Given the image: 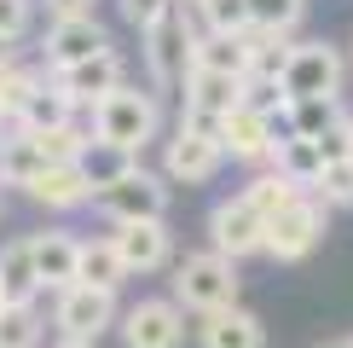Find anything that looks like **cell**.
Returning a JSON list of instances; mask_svg holds the SVG:
<instances>
[{"label":"cell","mask_w":353,"mask_h":348,"mask_svg":"<svg viewBox=\"0 0 353 348\" xmlns=\"http://www.w3.org/2000/svg\"><path fill=\"white\" fill-rule=\"evenodd\" d=\"M0 122H6V116H0Z\"/></svg>","instance_id":"obj_43"},{"label":"cell","mask_w":353,"mask_h":348,"mask_svg":"<svg viewBox=\"0 0 353 348\" xmlns=\"http://www.w3.org/2000/svg\"><path fill=\"white\" fill-rule=\"evenodd\" d=\"M243 105V81L214 76V70H185V110H209V116H232Z\"/></svg>","instance_id":"obj_17"},{"label":"cell","mask_w":353,"mask_h":348,"mask_svg":"<svg viewBox=\"0 0 353 348\" xmlns=\"http://www.w3.org/2000/svg\"><path fill=\"white\" fill-rule=\"evenodd\" d=\"M52 325H58V337H70V342H99L116 325V296L110 290L70 284L64 296H58V308H52Z\"/></svg>","instance_id":"obj_6"},{"label":"cell","mask_w":353,"mask_h":348,"mask_svg":"<svg viewBox=\"0 0 353 348\" xmlns=\"http://www.w3.org/2000/svg\"><path fill=\"white\" fill-rule=\"evenodd\" d=\"M330 348H342V342H330Z\"/></svg>","instance_id":"obj_42"},{"label":"cell","mask_w":353,"mask_h":348,"mask_svg":"<svg viewBox=\"0 0 353 348\" xmlns=\"http://www.w3.org/2000/svg\"><path fill=\"white\" fill-rule=\"evenodd\" d=\"M191 70H214V76L249 81V70H255V52H249V41H243V35H214V29H203L197 47H191Z\"/></svg>","instance_id":"obj_14"},{"label":"cell","mask_w":353,"mask_h":348,"mask_svg":"<svg viewBox=\"0 0 353 348\" xmlns=\"http://www.w3.org/2000/svg\"><path fill=\"white\" fill-rule=\"evenodd\" d=\"M6 308H12V302H6V284H0V313H6Z\"/></svg>","instance_id":"obj_40"},{"label":"cell","mask_w":353,"mask_h":348,"mask_svg":"<svg viewBox=\"0 0 353 348\" xmlns=\"http://www.w3.org/2000/svg\"><path fill=\"white\" fill-rule=\"evenodd\" d=\"M319 238H325V203H319L313 192H301L284 215H272V221H267V255H278V261L313 255Z\"/></svg>","instance_id":"obj_4"},{"label":"cell","mask_w":353,"mask_h":348,"mask_svg":"<svg viewBox=\"0 0 353 348\" xmlns=\"http://www.w3.org/2000/svg\"><path fill=\"white\" fill-rule=\"evenodd\" d=\"M290 116H296V134L301 139H325L330 128L342 122V99H296Z\"/></svg>","instance_id":"obj_28"},{"label":"cell","mask_w":353,"mask_h":348,"mask_svg":"<svg viewBox=\"0 0 353 348\" xmlns=\"http://www.w3.org/2000/svg\"><path fill=\"white\" fill-rule=\"evenodd\" d=\"M93 203L110 215L116 226H128V221H163V215H168V186L157 180L151 168H134V174H122L116 186H105Z\"/></svg>","instance_id":"obj_5"},{"label":"cell","mask_w":353,"mask_h":348,"mask_svg":"<svg viewBox=\"0 0 353 348\" xmlns=\"http://www.w3.org/2000/svg\"><path fill=\"white\" fill-rule=\"evenodd\" d=\"M41 342V319L29 308H6L0 313V348H35Z\"/></svg>","instance_id":"obj_33"},{"label":"cell","mask_w":353,"mask_h":348,"mask_svg":"<svg viewBox=\"0 0 353 348\" xmlns=\"http://www.w3.org/2000/svg\"><path fill=\"white\" fill-rule=\"evenodd\" d=\"M70 122H76V105H70L52 81H41V93L23 105V116L12 128H18V134H52V128H70Z\"/></svg>","instance_id":"obj_22"},{"label":"cell","mask_w":353,"mask_h":348,"mask_svg":"<svg viewBox=\"0 0 353 348\" xmlns=\"http://www.w3.org/2000/svg\"><path fill=\"white\" fill-rule=\"evenodd\" d=\"M41 52H47V70H70V64H87V58L110 52V35H105L99 18H70V23H52L47 29Z\"/></svg>","instance_id":"obj_11"},{"label":"cell","mask_w":353,"mask_h":348,"mask_svg":"<svg viewBox=\"0 0 353 348\" xmlns=\"http://www.w3.org/2000/svg\"><path fill=\"white\" fill-rule=\"evenodd\" d=\"M220 145H226L232 157H243V163H267L272 157V134H267V116H255V110H232L226 116V134H220Z\"/></svg>","instance_id":"obj_19"},{"label":"cell","mask_w":353,"mask_h":348,"mask_svg":"<svg viewBox=\"0 0 353 348\" xmlns=\"http://www.w3.org/2000/svg\"><path fill=\"white\" fill-rule=\"evenodd\" d=\"M272 163H278V174H284L296 192H313L319 174H325V157H319V145H313V139H290L284 151L272 157Z\"/></svg>","instance_id":"obj_25"},{"label":"cell","mask_w":353,"mask_h":348,"mask_svg":"<svg viewBox=\"0 0 353 348\" xmlns=\"http://www.w3.org/2000/svg\"><path fill=\"white\" fill-rule=\"evenodd\" d=\"M342 348H353V337H347V342H342Z\"/></svg>","instance_id":"obj_41"},{"label":"cell","mask_w":353,"mask_h":348,"mask_svg":"<svg viewBox=\"0 0 353 348\" xmlns=\"http://www.w3.org/2000/svg\"><path fill=\"white\" fill-rule=\"evenodd\" d=\"M301 6L307 0H249V18H255L261 35H290L301 18Z\"/></svg>","instance_id":"obj_30"},{"label":"cell","mask_w":353,"mask_h":348,"mask_svg":"<svg viewBox=\"0 0 353 348\" xmlns=\"http://www.w3.org/2000/svg\"><path fill=\"white\" fill-rule=\"evenodd\" d=\"M52 348H99V342H70V337H58Z\"/></svg>","instance_id":"obj_39"},{"label":"cell","mask_w":353,"mask_h":348,"mask_svg":"<svg viewBox=\"0 0 353 348\" xmlns=\"http://www.w3.org/2000/svg\"><path fill=\"white\" fill-rule=\"evenodd\" d=\"M313 145H319V157H325V168L330 163H353V116H342V122H336L325 139H313Z\"/></svg>","instance_id":"obj_34"},{"label":"cell","mask_w":353,"mask_h":348,"mask_svg":"<svg viewBox=\"0 0 353 348\" xmlns=\"http://www.w3.org/2000/svg\"><path fill=\"white\" fill-rule=\"evenodd\" d=\"M35 93H41V76H35V70H23V64L0 70V116H6V122H18L23 105H29Z\"/></svg>","instance_id":"obj_29"},{"label":"cell","mask_w":353,"mask_h":348,"mask_svg":"<svg viewBox=\"0 0 353 348\" xmlns=\"http://www.w3.org/2000/svg\"><path fill=\"white\" fill-rule=\"evenodd\" d=\"M29 244H35L41 284L64 296V290L81 279V238H70V232H41V238H29Z\"/></svg>","instance_id":"obj_13"},{"label":"cell","mask_w":353,"mask_h":348,"mask_svg":"<svg viewBox=\"0 0 353 348\" xmlns=\"http://www.w3.org/2000/svg\"><path fill=\"white\" fill-rule=\"evenodd\" d=\"M209 238H214V255L243 261V255L267 250V221H261L243 197H226V203H214V215H209Z\"/></svg>","instance_id":"obj_9"},{"label":"cell","mask_w":353,"mask_h":348,"mask_svg":"<svg viewBox=\"0 0 353 348\" xmlns=\"http://www.w3.org/2000/svg\"><path fill=\"white\" fill-rule=\"evenodd\" d=\"M174 302L191 308V313H203V319L238 308V261H226L214 250L185 255L180 267H174Z\"/></svg>","instance_id":"obj_1"},{"label":"cell","mask_w":353,"mask_h":348,"mask_svg":"<svg viewBox=\"0 0 353 348\" xmlns=\"http://www.w3.org/2000/svg\"><path fill=\"white\" fill-rule=\"evenodd\" d=\"M47 168H52V163L41 157V145L29 139V134L0 139V180H6V186H23V192H29V186H35Z\"/></svg>","instance_id":"obj_23"},{"label":"cell","mask_w":353,"mask_h":348,"mask_svg":"<svg viewBox=\"0 0 353 348\" xmlns=\"http://www.w3.org/2000/svg\"><path fill=\"white\" fill-rule=\"evenodd\" d=\"M243 110H255V116H278V110H290V93H284V81L249 76V81H243Z\"/></svg>","instance_id":"obj_31"},{"label":"cell","mask_w":353,"mask_h":348,"mask_svg":"<svg viewBox=\"0 0 353 348\" xmlns=\"http://www.w3.org/2000/svg\"><path fill=\"white\" fill-rule=\"evenodd\" d=\"M157 134V99L139 87H116L105 105L93 110V139L116 145V151H145V139Z\"/></svg>","instance_id":"obj_2"},{"label":"cell","mask_w":353,"mask_h":348,"mask_svg":"<svg viewBox=\"0 0 353 348\" xmlns=\"http://www.w3.org/2000/svg\"><path fill=\"white\" fill-rule=\"evenodd\" d=\"M122 279H134V273L122 267V255H116V244L110 238H87L81 244V279L76 284H87V290H122Z\"/></svg>","instance_id":"obj_21"},{"label":"cell","mask_w":353,"mask_h":348,"mask_svg":"<svg viewBox=\"0 0 353 348\" xmlns=\"http://www.w3.org/2000/svg\"><path fill=\"white\" fill-rule=\"evenodd\" d=\"M238 197H243V203H249V209H255V215H261V221H272V215H284V209H290V203H296L301 192H296V186H290V180H284V174H278V168H272V174H255V180H249V186H243V192H238Z\"/></svg>","instance_id":"obj_26"},{"label":"cell","mask_w":353,"mask_h":348,"mask_svg":"<svg viewBox=\"0 0 353 348\" xmlns=\"http://www.w3.org/2000/svg\"><path fill=\"white\" fill-rule=\"evenodd\" d=\"M168 12H180V0H122V18L134 23L139 35H145V29H151V23H163Z\"/></svg>","instance_id":"obj_35"},{"label":"cell","mask_w":353,"mask_h":348,"mask_svg":"<svg viewBox=\"0 0 353 348\" xmlns=\"http://www.w3.org/2000/svg\"><path fill=\"white\" fill-rule=\"evenodd\" d=\"M0 284H6V302L12 308H29V302L41 296V267H35V244L29 238H12L6 250H0Z\"/></svg>","instance_id":"obj_16"},{"label":"cell","mask_w":353,"mask_h":348,"mask_svg":"<svg viewBox=\"0 0 353 348\" xmlns=\"http://www.w3.org/2000/svg\"><path fill=\"white\" fill-rule=\"evenodd\" d=\"M122 337H128V348H180L185 342L180 302H163V296L134 302V308L122 313Z\"/></svg>","instance_id":"obj_10"},{"label":"cell","mask_w":353,"mask_h":348,"mask_svg":"<svg viewBox=\"0 0 353 348\" xmlns=\"http://www.w3.org/2000/svg\"><path fill=\"white\" fill-rule=\"evenodd\" d=\"M191 47H197V35L185 29V12H168L163 23H151V29H145V64H151V81L157 87L185 81Z\"/></svg>","instance_id":"obj_7"},{"label":"cell","mask_w":353,"mask_h":348,"mask_svg":"<svg viewBox=\"0 0 353 348\" xmlns=\"http://www.w3.org/2000/svg\"><path fill=\"white\" fill-rule=\"evenodd\" d=\"M29 197L47 203V209H76V203L93 197V186H87V174L76 163H58V168H47L35 186H29Z\"/></svg>","instance_id":"obj_20"},{"label":"cell","mask_w":353,"mask_h":348,"mask_svg":"<svg viewBox=\"0 0 353 348\" xmlns=\"http://www.w3.org/2000/svg\"><path fill=\"white\" fill-rule=\"evenodd\" d=\"M76 168L87 174V186H93V197H99L105 186L122 180V174H134V168H139V157H134V151H116V145H105V139H93V145L81 151V163H76Z\"/></svg>","instance_id":"obj_24"},{"label":"cell","mask_w":353,"mask_h":348,"mask_svg":"<svg viewBox=\"0 0 353 348\" xmlns=\"http://www.w3.org/2000/svg\"><path fill=\"white\" fill-rule=\"evenodd\" d=\"M284 93L290 105L296 99H342V52L330 41H296L284 70Z\"/></svg>","instance_id":"obj_3"},{"label":"cell","mask_w":353,"mask_h":348,"mask_svg":"<svg viewBox=\"0 0 353 348\" xmlns=\"http://www.w3.org/2000/svg\"><path fill=\"white\" fill-rule=\"evenodd\" d=\"M203 348H267V325L249 308H226L203 319Z\"/></svg>","instance_id":"obj_18"},{"label":"cell","mask_w":353,"mask_h":348,"mask_svg":"<svg viewBox=\"0 0 353 348\" xmlns=\"http://www.w3.org/2000/svg\"><path fill=\"white\" fill-rule=\"evenodd\" d=\"M12 64H18V58H12V41L0 35V70H12Z\"/></svg>","instance_id":"obj_38"},{"label":"cell","mask_w":353,"mask_h":348,"mask_svg":"<svg viewBox=\"0 0 353 348\" xmlns=\"http://www.w3.org/2000/svg\"><path fill=\"white\" fill-rule=\"evenodd\" d=\"M226 163V151H220L214 139H197V134H174L168 139V151H163V168H168V180H214V168Z\"/></svg>","instance_id":"obj_15"},{"label":"cell","mask_w":353,"mask_h":348,"mask_svg":"<svg viewBox=\"0 0 353 348\" xmlns=\"http://www.w3.org/2000/svg\"><path fill=\"white\" fill-rule=\"evenodd\" d=\"M52 87H58V93H64L76 110H99V105L116 93V87H128V81H122V58H116V47H110V52L87 58V64L52 70Z\"/></svg>","instance_id":"obj_8"},{"label":"cell","mask_w":353,"mask_h":348,"mask_svg":"<svg viewBox=\"0 0 353 348\" xmlns=\"http://www.w3.org/2000/svg\"><path fill=\"white\" fill-rule=\"evenodd\" d=\"M203 18V29H214V35H249L255 18H249V0H203V6H191Z\"/></svg>","instance_id":"obj_27"},{"label":"cell","mask_w":353,"mask_h":348,"mask_svg":"<svg viewBox=\"0 0 353 348\" xmlns=\"http://www.w3.org/2000/svg\"><path fill=\"white\" fill-rule=\"evenodd\" d=\"M110 244H116V255H122L128 273H157L174 255V238H168L163 221H128V226L110 232Z\"/></svg>","instance_id":"obj_12"},{"label":"cell","mask_w":353,"mask_h":348,"mask_svg":"<svg viewBox=\"0 0 353 348\" xmlns=\"http://www.w3.org/2000/svg\"><path fill=\"white\" fill-rule=\"evenodd\" d=\"M52 23H70V18H93V0H47Z\"/></svg>","instance_id":"obj_37"},{"label":"cell","mask_w":353,"mask_h":348,"mask_svg":"<svg viewBox=\"0 0 353 348\" xmlns=\"http://www.w3.org/2000/svg\"><path fill=\"white\" fill-rule=\"evenodd\" d=\"M29 12H35L29 0H0V35H6V41H18L23 29H29Z\"/></svg>","instance_id":"obj_36"},{"label":"cell","mask_w":353,"mask_h":348,"mask_svg":"<svg viewBox=\"0 0 353 348\" xmlns=\"http://www.w3.org/2000/svg\"><path fill=\"white\" fill-rule=\"evenodd\" d=\"M313 197L325 203V209H347V203H353V163H330L325 174H319Z\"/></svg>","instance_id":"obj_32"}]
</instances>
